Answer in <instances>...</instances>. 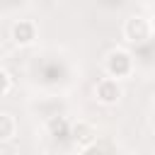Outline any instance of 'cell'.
Wrapping results in <instances>:
<instances>
[{"instance_id": "obj_1", "label": "cell", "mask_w": 155, "mask_h": 155, "mask_svg": "<svg viewBox=\"0 0 155 155\" xmlns=\"http://www.w3.org/2000/svg\"><path fill=\"white\" fill-rule=\"evenodd\" d=\"M104 68H107V73H109L111 78H124V75L131 73V68H133V58H131L124 48H114V51L107 53V58H104Z\"/></svg>"}, {"instance_id": "obj_2", "label": "cell", "mask_w": 155, "mask_h": 155, "mask_svg": "<svg viewBox=\"0 0 155 155\" xmlns=\"http://www.w3.org/2000/svg\"><path fill=\"white\" fill-rule=\"evenodd\" d=\"M124 36L131 44H143L150 39V22L140 15H133L124 22Z\"/></svg>"}, {"instance_id": "obj_3", "label": "cell", "mask_w": 155, "mask_h": 155, "mask_svg": "<svg viewBox=\"0 0 155 155\" xmlns=\"http://www.w3.org/2000/svg\"><path fill=\"white\" fill-rule=\"evenodd\" d=\"M94 94H97V99H99L102 104H116V102L121 99V85H119L114 78H104V80L97 82Z\"/></svg>"}, {"instance_id": "obj_4", "label": "cell", "mask_w": 155, "mask_h": 155, "mask_svg": "<svg viewBox=\"0 0 155 155\" xmlns=\"http://www.w3.org/2000/svg\"><path fill=\"white\" fill-rule=\"evenodd\" d=\"M10 36H12V41H15L17 46H29V44L36 39V27H34V22L19 19V22H15V24H12Z\"/></svg>"}, {"instance_id": "obj_5", "label": "cell", "mask_w": 155, "mask_h": 155, "mask_svg": "<svg viewBox=\"0 0 155 155\" xmlns=\"http://www.w3.org/2000/svg\"><path fill=\"white\" fill-rule=\"evenodd\" d=\"M73 140H75L80 148L92 145V143L97 140V131H94V126L87 124V121H78V124L73 126Z\"/></svg>"}, {"instance_id": "obj_6", "label": "cell", "mask_w": 155, "mask_h": 155, "mask_svg": "<svg viewBox=\"0 0 155 155\" xmlns=\"http://www.w3.org/2000/svg\"><path fill=\"white\" fill-rule=\"evenodd\" d=\"M15 128H17L15 119L7 111H0V140H10L15 136Z\"/></svg>"}, {"instance_id": "obj_7", "label": "cell", "mask_w": 155, "mask_h": 155, "mask_svg": "<svg viewBox=\"0 0 155 155\" xmlns=\"http://www.w3.org/2000/svg\"><path fill=\"white\" fill-rule=\"evenodd\" d=\"M7 90H10V75L0 68V94H5Z\"/></svg>"}, {"instance_id": "obj_8", "label": "cell", "mask_w": 155, "mask_h": 155, "mask_svg": "<svg viewBox=\"0 0 155 155\" xmlns=\"http://www.w3.org/2000/svg\"><path fill=\"white\" fill-rule=\"evenodd\" d=\"M82 155H107L97 143H92V145H87V148H82Z\"/></svg>"}]
</instances>
